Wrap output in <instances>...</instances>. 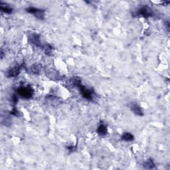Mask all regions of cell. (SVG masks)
Instances as JSON below:
<instances>
[{
  "label": "cell",
  "mask_w": 170,
  "mask_h": 170,
  "mask_svg": "<svg viewBox=\"0 0 170 170\" xmlns=\"http://www.w3.org/2000/svg\"><path fill=\"white\" fill-rule=\"evenodd\" d=\"M17 93L22 98L29 99L33 96V90L30 87H20L17 89Z\"/></svg>",
  "instance_id": "obj_1"
},
{
  "label": "cell",
  "mask_w": 170,
  "mask_h": 170,
  "mask_svg": "<svg viewBox=\"0 0 170 170\" xmlns=\"http://www.w3.org/2000/svg\"><path fill=\"white\" fill-rule=\"evenodd\" d=\"M137 16H141L144 18H147L150 17H152L153 15V11L149 6L144 5L138 9V11L136 13Z\"/></svg>",
  "instance_id": "obj_2"
},
{
  "label": "cell",
  "mask_w": 170,
  "mask_h": 170,
  "mask_svg": "<svg viewBox=\"0 0 170 170\" xmlns=\"http://www.w3.org/2000/svg\"><path fill=\"white\" fill-rule=\"evenodd\" d=\"M26 11L28 13L34 15L35 17L37 19H39L40 20H43L45 19V10H43V9H37L33 7H30L26 9Z\"/></svg>",
  "instance_id": "obj_3"
},
{
  "label": "cell",
  "mask_w": 170,
  "mask_h": 170,
  "mask_svg": "<svg viewBox=\"0 0 170 170\" xmlns=\"http://www.w3.org/2000/svg\"><path fill=\"white\" fill-rule=\"evenodd\" d=\"M24 67H25V63H22L20 65L15 66V67L9 69L7 72V73H6V75H7V77L9 78L17 77L18 75L20 74L21 69Z\"/></svg>",
  "instance_id": "obj_4"
},
{
  "label": "cell",
  "mask_w": 170,
  "mask_h": 170,
  "mask_svg": "<svg viewBox=\"0 0 170 170\" xmlns=\"http://www.w3.org/2000/svg\"><path fill=\"white\" fill-rule=\"evenodd\" d=\"M78 89H80L81 94L82 96H83V98L88 100H91V101H92L94 97V91L93 90L87 89V88L84 87L83 84H81L80 86L78 87Z\"/></svg>",
  "instance_id": "obj_5"
},
{
  "label": "cell",
  "mask_w": 170,
  "mask_h": 170,
  "mask_svg": "<svg viewBox=\"0 0 170 170\" xmlns=\"http://www.w3.org/2000/svg\"><path fill=\"white\" fill-rule=\"evenodd\" d=\"M29 41L33 45L37 47H43V45H42L41 41V38L39 35L36 33H32L29 36Z\"/></svg>",
  "instance_id": "obj_6"
},
{
  "label": "cell",
  "mask_w": 170,
  "mask_h": 170,
  "mask_svg": "<svg viewBox=\"0 0 170 170\" xmlns=\"http://www.w3.org/2000/svg\"><path fill=\"white\" fill-rule=\"evenodd\" d=\"M46 101L50 105L54 106L59 105L61 103V100L59 97L54 95H47L45 98Z\"/></svg>",
  "instance_id": "obj_7"
},
{
  "label": "cell",
  "mask_w": 170,
  "mask_h": 170,
  "mask_svg": "<svg viewBox=\"0 0 170 170\" xmlns=\"http://www.w3.org/2000/svg\"><path fill=\"white\" fill-rule=\"evenodd\" d=\"M130 108L131 111L132 112H134L135 114H136L138 116H144V112L142 109H141V107L138 105L136 103H132L130 106Z\"/></svg>",
  "instance_id": "obj_8"
},
{
  "label": "cell",
  "mask_w": 170,
  "mask_h": 170,
  "mask_svg": "<svg viewBox=\"0 0 170 170\" xmlns=\"http://www.w3.org/2000/svg\"><path fill=\"white\" fill-rule=\"evenodd\" d=\"M68 86L72 87H79L81 84L80 78L78 77H73L69 79L68 82L67 83Z\"/></svg>",
  "instance_id": "obj_9"
},
{
  "label": "cell",
  "mask_w": 170,
  "mask_h": 170,
  "mask_svg": "<svg viewBox=\"0 0 170 170\" xmlns=\"http://www.w3.org/2000/svg\"><path fill=\"white\" fill-rule=\"evenodd\" d=\"M42 70V66L40 64H35L31 66L29 68V72L33 74H39L41 71Z\"/></svg>",
  "instance_id": "obj_10"
},
{
  "label": "cell",
  "mask_w": 170,
  "mask_h": 170,
  "mask_svg": "<svg viewBox=\"0 0 170 170\" xmlns=\"http://www.w3.org/2000/svg\"><path fill=\"white\" fill-rule=\"evenodd\" d=\"M96 132L99 136H105L107 134L108 130H107V127L106 126V125L102 123L99 126V127L96 130Z\"/></svg>",
  "instance_id": "obj_11"
},
{
  "label": "cell",
  "mask_w": 170,
  "mask_h": 170,
  "mask_svg": "<svg viewBox=\"0 0 170 170\" xmlns=\"http://www.w3.org/2000/svg\"><path fill=\"white\" fill-rule=\"evenodd\" d=\"M0 9H1V10L3 12L8 14H11L12 11H13V9H12L11 7H9L8 4H4V3L2 2L0 3Z\"/></svg>",
  "instance_id": "obj_12"
},
{
  "label": "cell",
  "mask_w": 170,
  "mask_h": 170,
  "mask_svg": "<svg viewBox=\"0 0 170 170\" xmlns=\"http://www.w3.org/2000/svg\"><path fill=\"white\" fill-rule=\"evenodd\" d=\"M143 166L145 169H152L155 168V163H154L152 159H148L144 163Z\"/></svg>",
  "instance_id": "obj_13"
},
{
  "label": "cell",
  "mask_w": 170,
  "mask_h": 170,
  "mask_svg": "<svg viewBox=\"0 0 170 170\" xmlns=\"http://www.w3.org/2000/svg\"><path fill=\"white\" fill-rule=\"evenodd\" d=\"M122 140L125 141H132L134 140V136L129 132H125L121 137Z\"/></svg>",
  "instance_id": "obj_14"
},
{
  "label": "cell",
  "mask_w": 170,
  "mask_h": 170,
  "mask_svg": "<svg viewBox=\"0 0 170 170\" xmlns=\"http://www.w3.org/2000/svg\"><path fill=\"white\" fill-rule=\"evenodd\" d=\"M42 49L43 50L44 53H45L46 55H50L51 54L52 51H53V47L51 46L49 44H46V45H44L42 47Z\"/></svg>",
  "instance_id": "obj_15"
},
{
  "label": "cell",
  "mask_w": 170,
  "mask_h": 170,
  "mask_svg": "<svg viewBox=\"0 0 170 170\" xmlns=\"http://www.w3.org/2000/svg\"><path fill=\"white\" fill-rule=\"evenodd\" d=\"M11 114L12 115H14L15 116H20V112H19L17 111V109L15 108V107H14V108H13V110L11 111Z\"/></svg>",
  "instance_id": "obj_16"
},
{
  "label": "cell",
  "mask_w": 170,
  "mask_h": 170,
  "mask_svg": "<svg viewBox=\"0 0 170 170\" xmlns=\"http://www.w3.org/2000/svg\"><path fill=\"white\" fill-rule=\"evenodd\" d=\"M17 100H18V98L17 95L14 94V95H13V96H12V101H13L14 104H16L17 102Z\"/></svg>",
  "instance_id": "obj_17"
},
{
  "label": "cell",
  "mask_w": 170,
  "mask_h": 170,
  "mask_svg": "<svg viewBox=\"0 0 170 170\" xmlns=\"http://www.w3.org/2000/svg\"><path fill=\"white\" fill-rule=\"evenodd\" d=\"M165 26L166 27L167 30L169 31V21H166L165 22Z\"/></svg>",
  "instance_id": "obj_18"
}]
</instances>
